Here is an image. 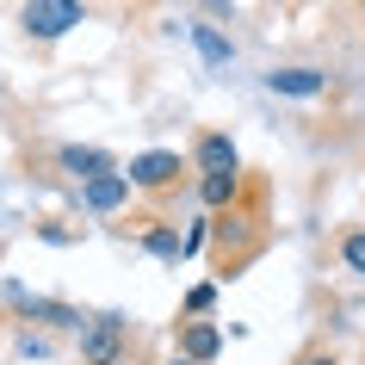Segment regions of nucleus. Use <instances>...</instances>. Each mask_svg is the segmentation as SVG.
I'll return each mask as SVG.
<instances>
[{"label":"nucleus","mask_w":365,"mask_h":365,"mask_svg":"<svg viewBox=\"0 0 365 365\" xmlns=\"http://www.w3.org/2000/svg\"><path fill=\"white\" fill-rule=\"evenodd\" d=\"M143 242H149V248L161 254V260H180V254H186V242H180V235H173L168 223H149V235H143Z\"/></svg>","instance_id":"nucleus-11"},{"label":"nucleus","mask_w":365,"mask_h":365,"mask_svg":"<svg viewBox=\"0 0 365 365\" xmlns=\"http://www.w3.org/2000/svg\"><path fill=\"white\" fill-rule=\"evenodd\" d=\"M192 168H198V180H217V173H242V155H235V143L223 130H205L192 143Z\"/></svg>","instance_id":"nucleus-4"},{"label":"nucleus","mask_w":365,"mask_h":365,"mask_svg":"<svg viewBox=\"0 0 365 365\" xmlns=\"http://www.w3.org/2000/svg\"><path fill=\"white\" fill-rule=\"evenodd\" d=\"M56 168H62V173H75L81 186H87V180H99V173H118L106 149H81V143H62V149H56Z\"/></svg>","instance_id":"nucleus-7"},{"label":"nucleus","mask_w":365,"mask_h":365,"mask_svg":"<svg viewBox=\"0 0 365 365\" xmlns=\"http://www.w3.org/2000/svg\"><path fill=\"white\" fill-rule=\"evenodd\" d=\"M217 353H223V334H217V322H180V359L211 365Z\"/></svg>","instance_id":"nucleus-8"},{"label":"nucleus","mask_w":365,"mask_h":365,"mask_svg":"<svg viewBox=\"0 0 365 365\" xmlns=\"http://www.w3.org/2000/svg\"><path fill=\"white\" fill-rule=\"evenodd\" d=\"M180 173H186V161H180L173 149H149V155H136V161H130V186H136V192H173Z\"/></svg>","instance_id":"nucleus-3"},{"label":"nucleus","mask_w":365,"mask_h":365,"mask_svg":"<svg viewBox=\"0 0 365 365\" xmlns=\"http://www.w3.org/2000/svg\"><path fill=\"white\" fill-rule=\"evenodd\" d=\"M341 267L365 279V230H346V235H341Z\"/></svg>","instance_id":"nucleus-12"},{"label":"nucleus","mask_w":365,"mask_h":365,"mask_svg":"<svg viewBox=\"0 0 365 365\" xmlns=\"http://www.w3.org/2000/svg\"><path fill=\"white\" fill-rule=\"evenodd\" d=\"M130 173H99V180H87L81 186V205L87 211H118V205H130Z\"/></svg>","instance_id":"nucleus-6"},{"label":"nucleus","mask_w":365,"mask_h":365,"mask_svg":"<svg viewBox=\"0 0 365 365\" xmlns=\"http://www.w3.org/2000/svg\"><path fill=\"white\" fill-rule=\"evenodd\" d=\"M168 365H192V359H180V353H173V359H168Z\"/></svg>","instance_id":"nucleus-15"},{"label":"nucleus","mask_w":365,"mask_h":365,"mask_svg":"<svg viewBox=\"0 0 365 365\" xmlns=\"http://www.w3.org/2000/svg\"><path fill=\"white\" fill-rule=\"evenodd\" d=\"M297 365H341V359H334V353H304Z\"/></svg>","instance_id":"nucleus-14"},{"label":"nucleus","mask_w":365,"mask_h":365,"mask_svg":"<svg viewBox=\"0 0 365 365\" xmlns=\"http://www.w3.org/2000/svg\"><path fill=\"white\" fill-rule=\"evenodd\" d=\"M118 365H143V359H130V353H124V359H118Z\"/></svg>","instance_id":"nucleus-16"},{"label":"nucleus","mask_w":365,"mask_h":365,"mask_svg":"<svg viewBox=\"0 0 365 365\" xmlns=\"http://www.w3.org/2000/svg\"><path fill=\"white\" fill-rule=\"evenodd\" d=\"M130 346V322L124 316H93L81 328V365H118Z\"/></svg>","instance_id":"nucleus-1"},{"label":"nucleus","mask_w":365,"mask_h":365,"mask_svg":"<svg viewBox=\"0 0 365 365\" xmlns=\"http://www.w3.org/2000/svg\"><path fill=\"white\" fill-rule=\"evenodd\" d=\"M198 198H205L211 211H235V198H242V173H217V180H198Z\"/></svg>","instance_id":"nucleus-9"},{"label":"nucleus","mask_w":365,"mask_h":365,"mask_svg":"<svg viewBox=\"0 0 365 365\" xmlns=\"http://www.w3.org/2000/svg\"><path fill=\"white\" fill-rule=\"evenodd\" d=\"M192 43H198V56L211 62V68H230V38L217 25H192Z\"/></svg>","instance_id":"nucleus-10"},{"label":"nucleus","mask_w":365,"mask_h":365,"mask_svg":"<svg viewBox=\"0 0 365 365\" xmlns=\"http://www.w3.org/2000/svg\"><path fill=\"white\" fill-rule=\"evenodd\" d=\"M19 25L25 38H62L81 25V6L75 0H31V6H19Z\"/></svg>","instance_id":"nucleus-2"},{"label":"nucleus","mask_w":365,"mask_h":365,"mask_svg":"<svg viewBox=\"0 0 365 365\" xmlns=\"http://www.w3.org/2000/svg\"><path fill=\"white\" fill-rule=\"evenodd\" d=\"M211 304H217V291H211V285H192V291H186V316H192V322H198Z\"/></svg>","instance_id":"nucleus-13"},{"label":"nucleus","mask_w":365,"mask_h":365,"mask_svg":"<svg viewBox=\"0 0 365 365\" xmlns=\"http://www.w3.org/2000/svg\"><path fill=\"white\" fill-rule=\"evenodd\" d=\"M267 87H272V93H285V99H316V93H328V68H316V62H291V68H272Z\"/></svg>","instance_id":"nucleus-5"}]
</instances>
